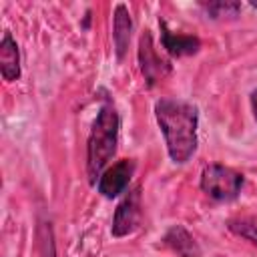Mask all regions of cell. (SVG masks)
Wrapping results in <instances>:
<instances>
[{"label": "cell", "mask_w": 257, "mask_h": 257, "mask_svg": "<svg viewBox=\"0 0 257 257\" xmlns=\"http://www.w3.org/2000/svg\"><path fill=\"white\" fill-rule=\"evenodd\" d=\"M155 116L165 135L169 157L175 163H187L197 151V106L179 98H159Z\"/></svg>", "instance_id": "obj_1"}, {"label": "cell", "mask_w": 257, "mask_h": 257, "mask_svg": "<svg viewBox=\"0 0 257 257\" xmlns=\"http://www.w3.org/2000/svg\"><path fill=\"white\" fill-rule=\"evenodd\" d=\"M118 141V112L110 102H104L92 122L88 145H86V171L90 183L102 175V169L116 153Z\"/></svg>", "instance_id": "obj_2"}, {"label": "cell", "mask_w": 257, "mask_h": 257, "mask_svg": "<svg viewBox=\"0 0 257 257\" xmlns=\"http://www.w3.org/2000/svg\"><path fill=\"white\" fill-rule=\"evenodd\" d=\"M243 187V175L225 165H207L201 173V189L215 201H233Z\"/></svg>", "instance_id": "obj_3"}, {"label": "cell", "mask_w": 257, "mask_h": 257, "mask_svg": "<svg viewBox=\"0 0 257 257\" xmlns=\"http://www.w3.org/2000/svg\"><path fill=\"white\" fill-rule=\"evenodd\" d=\"M139 64L149 86H155L159 80H163L171 72V62L159 54L149 30H145L139 38Z\"/></svg>", "instance_id": "obj_4"}, {"label": "cell", "mask_w": 257, "mask_h": 257, "mask_svg": "<svg viewBox=\"0 0 257 257\" xmlns=\"http://www.w3.org/2000/svg\"><path fill=\"white\" fill-rule=\"evenodd\" d=\"M141 215H143V207H141V187L131 189L124 199L118 203L116 211H114V219H112V235L114 237H124L131 235L133 231H137V227L141 225Z\"/></svg>", "instance_id": "obj_5"}, {"label": "cell", "mask_w": 257, "mask_h": 257, "mask_svg": "<svg viewBox=\"0 0 257 257\" xmlns=\"http://www.w3.org/2000/svg\"><path fill=\"white\" fill-rule=\"evenodd\" d=\"M133 173H135V161L122 159V161L114 163L98 177V193H102L106 199L120 195L126 189V185L131 183Z\"/></svg>", "instance_id": "obj_6"}, {"label": "cell", "mask_w": 257, "mask_h": 257, "mask_svg": "<svg viewBox=\"0 0 257 257\" xmlns=\"http://www.w3.org/2000/svg\"><path fill=\"white\" fill-rule=\"evenodd\" d=\"M163 243H165L173 253H177L179 257H201V247H199V243L195 241V237H193L183 225H173V227L165 233Z\"/></svg>", "instance_id": "obj_7"}, {"label": "cell", "mask_w": 257, "mask_h": 257, "mask_svg": "<svg viewBox=\"0 0 257 257\" xmlns=\"http://www.w3.org/2000/svg\"><path fill=\"white\" fill-rule=\"evenodd\" d=\"M161 40H163V46L167 48V52H171L175 56H189L201 48V42L197 36L173 32L167 28L165 22H161Z\"/></svg>", "instance_id": "obj_8"}, {"label": "cell", "mask_w": 257, "mask_h": 257, "mask_svg": "<svg viewBox=\"0 0 257 257\" xmlns=\"http://www.w3.org/2000/svg\"><path fill=\"white\" fill-rule=\"evenodd\" d=\"M0 70L4 80L12 82L20 76V54H18V44L12 38L10 32H4L2 42H0Z\"/></svg>", "instance_id": "obj_9"}, {"label": "cell", "mask_w": 257, "mask_h": 257, "mask_svg": "<svg viewBox=\"0 0 257 257\" xmlns=\"http://www.w3.org/2000/svg\"><path fill=\"white\" fill-rule=\"evenodd\" d=\"M112 38H114V48L116 56L122 58L128 42H131V32H133V18L128 14V8L124 4H116L114 8V28H112Z\"/></svg>", "instance_id": "obj_10"}, {"label": "cell", "mask_w": 257, "mask_h": 257, "mask_svg": "<svg viewBox=\"0 0 257 257\" xmlns=\"http://www.w3.org/2000/svg\"><path fill=\"white\" fill-rule=\"evenodd\" d=\"M201 8H203L205 14L211 16L213 20L235 18V16L241 12V4H239V2H203Z\"/></svg>", "instance_id": "obj_11"}, {"label": "cell", "mask_w": 257, "mask_h": 257, "mask_svg": "<svg viewBox=\"0 0 257 257\" xmlns=\"http://www.w3.org/2000/svg\"><path fill=\"white\" fill-rule=\"evenodd\" d=\"M227 227H229L235 235L247 239L249 243H253V245L257 247V223H253L251 219H231V221L227 223Z\"/></svg>", "instance_id": "obj_12"}, {"label": "cell", "mask_w": 257, "mask_h": 257, "mask_svg": "<svg viewBox=\"0 0 257 257\" xmlns=\"http://www.w3.org/2000/svg\"><path fill=\"white\" fill-rule=\"evenodd\" d=\"M251 108H253V114H255V120H257V90L251 92Z\"/></svg>", "instance_id": "obj_13"}]
</instances>
